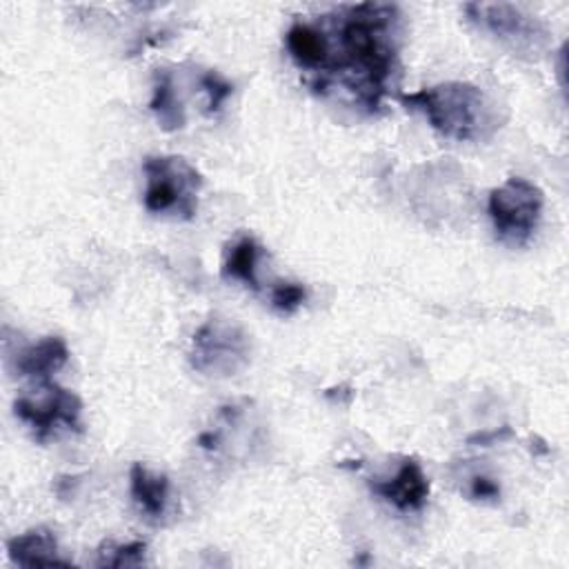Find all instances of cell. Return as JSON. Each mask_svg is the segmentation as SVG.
<instances>
[{"instance_id": "cell-1", "label": "cell", "mask_w": 569, "mask_h": 569, "mask_svg": "<svg viewBox=\"0 0 569 569\" xmlns=\"http://www.w3.org/2000/svg\"><path fill=\"white\" fill-rule=\"evenodd\" d=\"M329 18L331 29H336V44L327 38L329 64H325L327 69H322V73L327 76L313 87L318 91H325L329 78L340 71L342 82L356 93V100L367 111H376L382 96L387 93L389 78L396 73L398 67V7L360 2L342 7Z\"/></svg>"}, {"instance_id": "cell-2", "label": "cell", "mask_w": 569, "mask_h": 569, "mask_svg": "<svg viewBox=\"0 0 569 569\" xmlns=\"http://www.w3.org/2000/svg\"><path fill=\"white\" fill-rule=\"evenodd\" d=\"M400 100L422 111L431 127L451 140H485L500 127L493 102L469 82H442Z\"/></svg>"}, {"instance_id": "cell-3", "label": "cell", "mask_w": 569, "mask_h": 569, "mask_svg": "<svg viewBox=\"0 0 569 569\" xmlns=\"http://www.w3.org/2000/svg\"><path fill=\"white\" fill-rule=\"evenodd\" d=\"M144 207L151 213H173L184 220L198 209L200 173L180 156H149L144 160Z\"/></svg>"}, {"instance_id": "cell-4", "label": "cell", "mask_w": 569, "mask_h": 569, "mask_svg": "<svg viewBox=\"0 0 569 569\" xmlns=\"http://www.w3.org/2000/svg\"><path fill=\"white\" fill-rule=\"evenodd\" d=\"M247 331L227 320L211 318L193 333L191 367L204 376H233L249 362Z\"/></svg>"}, {"instance_id": "cell-5", "label": "cell", "mask_w": 569, "mask_h": 569, "mask_svg": "<svg viewBox=\"0 0 569 569\" xmlns=\"http://www.w3.org/2000/svg\"><path fill=\"white\" fill-rule=\"evenodd\" d=\"M542 191L525 178H509L489 196V216L498 236L511 244H525L542 216Z\"/></svg>"}, {"instance_id": "cell-6", "label": "cell", "mask_w": 569, "mask_h": 569, "mask_svg": "<svg viewBox=\"0 0 569 569\" xmlns=\"http://www.w3.org/2000/svg\"><path fill=\"white\" fill-rule=\"evenodd\" d=\"M16 416L33 429L38 440L49 438L60 427L69 431H80L82 402L69 389L42 380L33 393H24L13 402Z\"/></svg>"}, {"instance_id": "cell-7", "label": "cell", "mask_w": 569, "mask_h": 569, "mask_svg": "<svg viewBox=\"0 0 569 569\" xmlns=\"http://www.w3.org/2000/svg\"><path fill=\"white\" fill-rule=\"evenodd\" d=\"M465 11L469 13V18L476 24H480L482 29L491 31L493 36L511 42L518 49H522V47L538 49L542 44V40L547 38L542 24L538 20H533L531 16L522 13L513 4L473 2V4H467Z\"/></svg>"}, {"instance_id": "cell-8", "label": "cell", "mask_w": 569, "mask_h": 569, "mask_svg": "<svg viewBox=\"0 0 569 569\" xmlns=\"http://www.w3.org/2000/svg\"><path fill=\"white\" fill-rule=\"evenodd\" d=\"M371 489L400 511H418L427 502L429 480L416 458H405L396 476L387 480H373Z\"/></svg>"}, {"instance_id": "cell-9", "label": "cell", "mask_w": 569, "mask_h": 569, "mask_svg": "<svg viewBox=\"0 0 569 569\" xmlns=\"http://www.w3.org/2000/svg\"><path fill=\"white\" fill-rule=\"evenodd\" d=\"M287 51L300 69L322 73L329 56L327 36L322 27L309 22H293L287 31Z\"/></svg>"}, {"instance_id": "cell-10", "label": "cell", "mask_w": 569, "mask_h": 569, "mask_svg": "<svg viewBox=\"0 0 569 569\" xmlns=\"http://www.w3.org/2000/svg\"><path fill=\"white\" fill-rule=\"evenodd\" d=\"M9 558L22 567H53L69 565L60 558L56 536L49 529H31L7 542Z\"/></svg>"}, {"instance_id": "cell-11", "label": "cell", "mask_w": 569, "mask_h": 569, "mask_svg": "<svg viewBox=\"0 0 569 569\" xmlns=\"http://www.w3.org/2000/svg\"><path fill=\"white\" fill-rule=\"evenodd\" d=\"M67 358L69 349L64 340L58 336H49L16 353V371L27 378L47 380L67 362Z\"/></svg>"}, {"instance_id": "cell-12", "label": "cell", "mask_w": 569, "mask_h": 569, "mask_svg": "<svg viewBox=\"0 0 569 569\" xmlns=\"http://www.w3.org/2000/svg\"><path fill=\"white\" fill-rule=\"evenodd\" d=\"M131 496L140 511L149 518H160L169 500V480L164 476L151 473L147 467L136 462L129 471Z\"/></svg>"}, {"instance_id": "cell-13", "label": "cell", "mask_w": 569, "mask_h": 569, "mask_svg": "<svg viewBox=\"0 0 569 569\" xmlns=\"http://www.w3.org/2000/svg\"><path fill=\"white\" fill-rule=\"evenodd\" d=\"M151 111L158 116V122L162 124V129L173 131L184 127V111L180 100L176 98V87H173V78L169 71H156L153 76V96L149 102Z\"/></svg>"}, {"instance_id": "cell-14", "label": "cell", "mask_w": 569, "mask_h": 569, "mask_svg": "<svg viewBox=\"0 0 569 569\" xmlns=\"http://www.w3.org/2000/svg\"><path fill=\"white\" fill-rule=\"evenodd\" d=\"M260 258V247L253 238H240L227 253L222 273L224 278L240 280L249 284L251 289H258V278H256V264Z\"/></svg>"}, {"instance_id": "cell-15", "label": "cell", "mask_w": 569, "mask_h": 569, "mask_svg": "<svg viewBox=\"0 0 569 569\" xmlns=\"http://www.w3.org/2000/svg\"><path fill=\"white\" fill-rule=\"evenodd\" d=\"M144 542H127V545H116V542H104L98 549L96 565L98 567H131V565H142L144 562Z\"/></svg>"}, {"instance_id": "cell-16", "label": "cell", "mask_w": 569, "mask_h": 569, "mask_svg": "<svg viewBox=\"0 0 569 569\" xmlns=\"http://www.w3.org/2000/svg\"><path fill=\"white\" fill-rule=\"evenodd\" d=\"M305 298H307V291L298 282H278L271 289V302L282 313L296 311L305 302Z\"/></svg>"}, {"instance_id": "cell-17", "label": "cell", "mask_w": 569, "mask_h": 569, "mask_svg": "<svg viewBox=\"0 0 569 569\" xmlns=\"http://www.w3.org/2000/svg\"><path fill=\"white\" fill-rule=\"evenodd\" d=\"M200 87L207 91L209 96V111H218L222 107V102L231 96V84L216 71H207L200 78Z\"/></svg>"}, {"instance_id": "cell-18", "label": "cell", "mask_w": 569, "mask_h": 569, "mask_svg": "<svg viewBox=\"0 0 569 569\" xmlns=\"http://www.w3.org/2000/svg\"><path fill=\"white\" fill-rule=\"evenodd\" d=\"M469 493L473 498H478V500H493V498L500 496V487L491 478H487V476H473Z\"/></svg>"}]
</instances>
